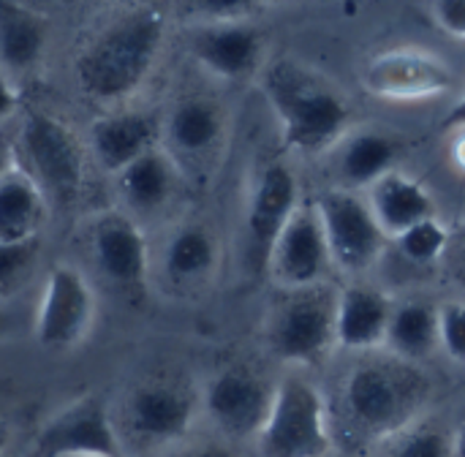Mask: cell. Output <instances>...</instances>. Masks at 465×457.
<instances>
[{
    "mask_svg": "<svg viewBox=\"0 0 465 457\" xmlns=\"http://www.w3.org/2000/svg\"><path fill=\"white\" fill-rule=\"evenodd\" d=\"M433 395L430 379L420 363L401 360L390 352H368L346 373L338 392L332 433L351 444L390 442L417 420Z\"/></svg>",
    "mask_w": 465,
    "mask_h": 457,
    "instance_id": "cell-1",
    "label": "cell"
},
{
    "mask_svg": "<svg viewBox=\"0 0 465 457\" xmlns=\"http://www.w3.org/2000/svg\"><path fill=\"white\" fill-rule=\"evenodd\" d=\"M163 35L166 19L155 8H136L109 22L74 63L82 98L106 109L125 104L155 68Z\"/></svg>",
    "mask_w": 465,
    "mask_h": 457,
    "instance_id": "cell-2",
    "label": "cell"
},
{
    "mask_svg": "<svg viewBox=\"0 0 465 457\" xmlns=\"http://www.w3.org/2000/svg\"><path fill=\"white\" fill-rule=\"evenodd\" d=\"M259 74L262 93L292 153L319 155L346 136L349 104L330 79L292 57H278Z\"/></svg>",
    "mask_w": 465,
    "mask_h": 457,
    "instance_id": "cell-3",
    "label": "cell"
},
{
    "mask_svg": "<svg viewBox=\"0 0 465 457\" xmlns=\"http://www.w3.org/2000/svg\"><path fill=\"white\" fill-rule=\"evenodd\" d=\"M14 158L44 191L49 207L79 204L93 161L84 139L65 120L25 109L14 123Z\"/></svg>",
    "mask_w": 465,
    "mask_h": 457,
    "instance_id": "cell-4",
    "label": "cell"
},
{
    "mask_svg": "<svg viewBox=\"0 0 465 457\" xmlns=\"http://www.w3.org/2000/svg\"><path fill=\"white\" fill-rule=\"evenodd\" d=\"M202 412V398L172 379H147L134 384L117 412L112 414L123 455L134 452H169L185 442Z\"/></svg>",
    "mask_w": 465,
    "mask_h": 457,
    "instance_id": "cell-5",
    "label": "cell"
},
{
    "mask_svg": "<svg viewBox=\"0 0 465 457\" xmlns=\"http://www.w3.org/2000/svg\"><path fill=\"white\" fill-rule=\"evenodd\" d=\"M338 289L324 283L278 286V297L267 313V343L275 357L289 365L316 368L335 343Z\"/></svg>",
    "mask_w": 465,
    "mask_h": 457,
    "instance_id": "cell-6",
    "label": "cell"
},
{
    "mask_svg": "<svg viewBox=\"0 0 465 457\" xmlns=\"http://www.w3.org/2000/svg\"><path fill=\"white\" fill-rule=\"evenodd\" d=\"M335 444L330 403L305 376H283L264 428L256 436L262 457H327Z\"/></svg>",
    "mask_w": 465,
    "mask_h": 457,
    "instance_id": "cell-7",
    "label": "cell"
},
{
    "mask_svg": "<svg viewBox=\"0 0 465 457\" xmlns=\"http://www.w3.org/2000/svg\"><path fill=\"white\" fill-rule=\"evenodd\" d=\"M90 262L104 283L120 294H142L153 281V245L147 229L125 210L106 207L87 218Z\"/></svg>",
    "mask_w": 465,
    "mask_h": 457,
    "instance_id": "cell-8",
    "label": "cell"
},
{
    "mask_svg": "<svg viewBox=\"0 0 465 457\" xmlns=\"http://www.w3.org/2000/svg\"><path fill=\"white\" fill-rule=\"evenodd\" d=\"M313 204L327 234L332 264L346 275L371 273L387 253L390 237L376 221L368 199L351 188H327Z\"/></svg>",
    "mask_w": 465,
    "mask_h": 457,
    "instance_id": "cell-9",
    "label": "cell"
},
{
    "mask_svg": "<svg viewBox=\"0 0 465 457\" xmlns=\"http://www.w3.org/2000/svg\"><path fill=\"white\" fill-rule=\"evenodd\" d=\"M95 324V289L84 270L71 262H54L46 275L35 305L33 335L49 352L76 349Z\"/></svg>",
    "mask_w": 465,
    "mask_h": 457,
    "instance_id": "cell-10",
    "label": "cell"
},
{
    "mask_svg": "<svg viewBox=\"0 0 465 457\" xmlns=\"http://www.w3.org/2000/svg\"><path fill=\"white\" fill-rule=\"evenodd\" d=\"M226 142V112L210 95H183L161 114V147L185 180H204Z\"/></svg>",
    "mask_w": 465,
    "mask_h": 457,
    "instance_id": "cell-11",
    "label": "cell"
},
{
    "mask_svg": "<svg viewBox=\"0 0 465 457\" xmlns=\"http://www.w3.org/2000/svg\"><path fill=\"white\" fill-rule=\"evenodd\" d=\"M202 412L218 436L229 442H242L259 436L267 422L275 384H270L259 371L248 365H226L210 376L202 390Z\"/></svg>",
    "mask_w": 465,
    "mask_h": 457,
    "instance_id": "cell-12",
    "label": "cell"
},
{
    "mask_svg": "<svg viewBox=\"0 0 465 457\" xmlns=\"http://www.w3.org/2000/svg\"><path fill=\"white\" fill-rule=\"evenodd\" d=\"M300 202L297 177L286 164H267L256 174L245 204V262L251 270L267 273L272 245Z\"/></svg>",
    "mask_w": 465,
    "mask_h": 457,
    "instance_id": "cell-13",
    "label": "cell"
},
{
    "mask_svg": "<svg viewBox=\"0 0 465 457\" xmlns=\"http://www.w3.org/2000/svg\"><path fill=\"white\" fill-rule=\"evenodd\" d=\"M332 267L319 210L313 202H300L272 245L267 273L278 286H311L324 283Z\"/></svg>",
    "mask_w": 465,
    "mask_h": 457,
    "instance_id": "cell-14",
    "label": "cell"
},
{
    "mask_svg": "<svg viewBox=\"0 0 465 457\" xmlns=\"http://www.w3.org/2000/svg\"><path fill=\"white\" fill-rule=\"evenodd\" d=\"M218 262L221 243L215 232L202 221H180L153 251V275L174 294H193L213 281Z\"/></svg>",
    "mask_w": 465,
    "mask_h": 457,
    "instance_id": "cell-15",
    "label": "cell"
},
{
    "mask_svg": "<svg viewBox=\"0 0 465 457\" xmlns=\"http://www.w3.org/2000/svg\"><path fill=\"white\" fill-rule=\"evenodd\" d=\"M84 144L90 161L106 177H114L128 164L161 144V114L123 104L109 106L90 123Z\"/></svg>",
    "mask_w": 465,
    "mask_h": 457,
    "instance_id": "cell-16",
    "label": "cell"
},
{
    "mask_svg": "<svg viewBox=\"0 0 465 457\" xmlns=\"http://www.w3.org/2000/svg\"><path fill=\"white\" fill-rule=\"evenodd\" d=\"M362 82L379 98L422 101L452 90L455 68L422 49H390L368 63Z\"/></svg>",
    "mask_w": 465,
    "mask_h": 457,
    "instance_id": "cell-17",
    "label": "cell"
},
{
    "mask_svg": "<svg viewBox=\"0 0 465 457\" xmlns=\"http://www.w3.org/2000/svg\"><path fill=\"white\" fill-rule=\"evenodd\" d=\"M109 180L114 185L117 207L125 210L131 218H136L142 226L147 221L166 218L188 183L180 166L174 164V158L161 144L144 153L142 158H136L134 164H128L123 172H117Z\"/></svg>",
    "mask_w": 465,
    "mask_h": 457,
    "instance_id": "cell-18",
    "label": "cell"
},
{
    "mask_svg": "<svg viewBox=\"0 0 465 457\" xmlns=\"http://www.w3.org/2000/svg\"><path fill=\"white\" fill-rule=\"evenodd\" d=\"M185 46L207 74L226 82H240L262 71L264 41L248 19L191 22Z\"/></svg>",
    "mask_w": 465,
    "mask_h": 457,
    "instance_id": "cell-19",
    "label": "cell"
},
{
    "mask_svg": "<svg viewBox=\"0 0 465 457\" xmlns=\"http://www.w3.org/2000/svg\"><path fill=\"white\" fill-rule=\"evenodd\" d=\"M38 457H123L112 412L98 398H82L57 412L35 439Z\"/></svg>",
    "mask_w": 465,
    "mask_h": 457,
    "instance_id": "cell-20",
    "label": "cell"
},
{
    "mask_svg": "<svg viewBox=\"0 0 465 457\" xmlns=\"http://www.w3.org/2000/svg\"><path fill=\"white\" fill-rule=\"evenodd\" d=\"M395 300L371 283H349L338 292L335 311V343L351 354H368L384 349L390 316Z\"/></svg>",
    "mask_w": 465,
    "mask_h": 457,
    "instance_id": "cell-21",
    "label": "cell"
},
{
    "mask_svg": "<svg viewBox=\"0 0 465 457\" xmlns=\"http://www.w3.org/2000/svg\"><path fill=\"white\" fill-rule=\"evenodd\" d=\"M365 199L390 240L406 232L409 226L436 215V199L428 185L401 169H392L379 177L365 191Z\"/></svg>",
    "mask_w": 465,
    "mask_h": 457,
    "instance_id": "cell-22",
    "label": "cell"
},
{
    "mask_svg": "<svg viewBox=\"0 0 465 457\" xmlns=\"http://www.w3.org/2000/svg\"><path fill=\"white\" fill-rule=\"evenodd\" d=\"M52 207L35 180L16 164L0 177V243H25L44 237Z\"/></svg>",
    "mask_w": 465,
    "mask_h": 457,
    "instance_id": "cell-23",
    "label": "cell"
},
{
    "mask_svg": "<svg viewBox=\"0 0 465 457\" xmlns=\"http://www.w3.org/2000/svg\"><path fill=\"white\" fill-rule=\"evenodd\" d=\"M335 169L343 180L341 188L368 191L379 177L398 169L401 144L392 134L379 128H362L343 136L335 144Z\"/></svg>",
    "mask_w": 465,
    "mask_h": 457,
    "instance_id": "cell-24",
    "label": "cell"
},
{
    "mask_svg": "<svg viewBox=\"0 0 465 457\" xmlns=\"http://www.w3.org/2000/svg\"><path fill=\"white\" fill-rule=\"evenodd\" d=\"M49 44V19L19 3L0 0V68L14 74L33 71Z\"/></svg>",
    "mask_w": 465,
    "mask_h": 457,
    "instance_id": "cell-25",
    "label": "cell"
},
{
    "mask_svg": "<svg viewBox=\"0 0 465 457\" xmlns=\"http://www.w3.org/2000/svg\"><path fill=\"white\" fill-rule=\"evenodd\" d=\"M384 352L409 363H420V365L430 360L436 352H441L439 305L422 297H409V300L395 303Z\"/></svg>",
    "mask_w": 465,
    "mask_h": 457,
    "instance_id": "cell-26",
    "label": "cell"
},
{
    "mask_svg": "<svg viewBox=\"0 0 465 457\" xmlns=\"http://www.w3.org/2000/svg\"><path fill=\"white\" fill-rule=\"evenodd\" d=\"M450 240H452V229L439 215H433V218H425V221L409 226L398 237H392V245L398 248V253L409 264H414V267H436V264L444 262Z\"/></svg>",
    "mask_w": 465,
    "mask_h": 457,
    "instance_id": "cell-27",
    "label": "cell"
},
{
    "mask_svg": "<svg viewBox=\"0 0 465 457\" xmlns=\"http://www.w3.org/2000/svg\"><path fill=\"white\" fill-rule=\"evenodd\" d=\"M384 444V457H455V431L417 420Z\"/></svg>",
    "mask_w": 465,
    "mask_h": 457,
    "instance_id": "cell-28",
    "label": "cell"
},
{
    "mask_svg": "<svg viewBox=\"0 0 465 457\" xmlns=\"http://www.w3.org/2000/svg\"><path fill=\"white\" fill-rule=\"evenodd\" d=\"M41 243L44 237L25 243H0V303L14 297L30 281L41 259Z\"/></svg>",
    "mask_w": 465,
    "mask_h": 457,
    "instance_id": "cell-29",
    "label": "cell"
},
{
    "mask_svg": "<svg viewBox=\"0 0 465 457\" xmlns=\"http://www.w3.org/2000/svg\"><path fill=\"white\" fill-rule=\"evenodd\" d=\"M193 22H237L251 19L264 0H180Z\"/></svg>",
    "mask_w": 465,
    "mask_h": 457,
    "instance_id": "cell-30",
    "label": "cell"
},
{
    "mask_svg": "<svg viewBox=\"0 0 465 457\" xmlns=\"http://www.w3.org/2000/svg\"><path fill=\"white\" fill-rule=\"evenodd\" d=\"M439 341L450 360L465 365V297L439 305Z\"/></svg>",
    "mask_w": 465,
    "mask_h": 457,
    "instance_id": "cell-31",
    "label": "cell"
},
{
    "mask_svg": "<svg viewBox=\"0 0 465 457\" xmlns=\"http://www.w3.org/2000/svg\"><path fill=\"white\" fill-rule=\"evenodd\" d=\"M166 457H242L229 439H185L172 447Z\"/></svg>",
    "mask_w": 465,
    "mask_h": 457,
    "instance_id": "cell-32",
    "label": "cell"
},
{
    "mask_svg": "<svg viewBox=\"0 0 465 457\" xmlns=\"http://www.w3.org/2000/svg\"><path fill=\"white\" fill-rule=\"evenodd\" d=\"M22 114V95L8 71L0 68V131L11 128Z\"/></svg>",
    "mask_w": 465,
    "mask_h": 457,
    "instance_id": "cell-33",
    "label": "cell"
},
{
    "mask_svg": "<svg viewBox=\"0 0 465 457\" xmlns=\"http://www.w3.org/2000/svg\"><path fill=\"white\" fill-rule=\"evenodd\" d=\"M436 19L452 35L465 38V0H436Z\"/></svg>",
    "mask_w": 465,
    "mask_h": 457,
    "instance_id": "cell-34",
    "label": "cell"
},
{
    "mask_svg": "<svg viewBox=\"0 0 465 457\" xmlns=\"http://www.w3.org/2000/svg\"><path fill=\"white\" fill-rule=\"evenodd\" d=\"M444 264H447L452 281L465 292V226L458 229V232H452V240H450Z\"/></svg>",
    "mask_w": 465,
    "mask_h": 457,
    "instance_id": "cell-35",
    "label": "cell"
},
{
    "mask_svg": "<svg viewBox=\"0 0 465 457\" xmlns=\"http://www.w3.org/2000/svg\"><path fill=\"white\" fill-rule=\"evenodd\" d=\"M452 134V142H450V158H452V164H455V169L465 174V125L460 128H455V131H450Z\"/></svg>",
    "mask_w": 465,
    "mask_h": 457,
    "instance_id": "cell-36",
    "label": "cell"
},
{
    "mask_svg": "<svg viewBox=\"0 0 465 457\" xmlns=\"http://www.w3.org/2000/svg\"><path fill=\"white\" fill-rule=\"evenodd\" d=\"M14 164V125L0 131V177Z\"/></svg>",
    "mask_w": 465,
    "mask_h": 457,
    "instance_id": "cell-37",
    "label": "cell"
},
{
    "mask_svg": "<svg viewBox=\"0 0 465 457\" xmlns=\"http://www.w3.org/2000/svg\"><path fill=\"white\" fill-rule=\"evenodd\" d=\"M460 125H465V93L458 98V104L447 112V117L441 120V128H447V131H455Z\"/></svg>",
    "mask_w": 465,
    "mask_h": 457,
    "instance_id": "cell-38",
    "label": "cell"
},
{
    "mask_svg": "<svg viewBox=\"0 0 465 457\" xmlns=\"http://www.w3.org/2000/svg\"><path fill=\"white\" fill-rule=\"evenodd\" d=\"M455 457H465V422L455 431Z\"/></svg>",
    "mask_w": 465,
    "mask_h": 457,
    "instance_id": "cell-39",
    "label": "cell"
},
{
    "mask_svg": "<svg viewBox=\"0 0 465 457\" xmlns=\"http://www.w3.org/2000/svg\"><path fill=\"white\" fill-rule=\"evenodd\" d=\"M11 330V319H8V311H5V303H0V338L8 335Z\"/></svg>",
    "mask_w": 465,
    "mask_h": 457,
    "instance_id": "cell-40",
    "label": "cell"
},
{
    "mask_svg": "<svg viewBox=\"0 0 465 457\" xmlns=\"http://www.w3.org/2000/svg\"><path fill=\"white\" fill-rule=\"evenodd\" d=\"M8 442H11V433H8L5 422L0 420V457L5 455V450H8Z\"/></svg>",
    "mask_w": 465,
    "mask_h": 457,
    "instance_id": "cell-41",
    "label": "cell"
},
{
    "mask_svg": "<svg viewBox=\"0 0 465 457\" xmlns=\"http://www.w3.org/2000/svg\"><path fill=\"white\" fill-rule=\"evenodd\" d=\"M82 457H112V455H82Z\"/></svg>",
    "mask_w": 465,
    "mask_h": 457,
    "instance_id": "cell-42",
    "label": "cell"
},
{
    "mask_svg": "<svg viewBox=\"0 0 465 457\" xmlns=\"http://www.w3.org/2000/svg\"><path fill=\"white\" fill-rule=\"evenodd\" d=\"M264 3H281V0H264Z\"/></svg>",
    "mask_w": 465,
    "mask_h": 457,
    "instance_id": "cell-43",
    "label": "cell"
},
{
    "mask_svg": "<svg viewBox=\"0 0 465 457\" xmlns=\"http://www.w3.org/2000/svg\"><path fill=\"white\" fill-rule=\"evenodd\" d=\"M123 457H131V455H123Z\"/></svg>",
    "mask_w": 465,
    "mask_h": 457,
    "instance_id": "cell-44",
    "label": "cell"
}]
</instances>
